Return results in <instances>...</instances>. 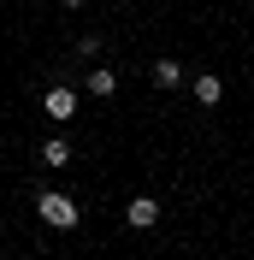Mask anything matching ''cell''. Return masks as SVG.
I'll list each match as a JSON object with an SVG mask.
<instances>
[{
	"label": "cell",
	"mask_w": 254,
	"mask_h": 260,
	"mask_svg": "<svg viewBox=\"0 0 254 260\" xmlns=\"http://www.w3.org/2000/svg\"><path fill=\"white\" fill-rule=\"evenodd\" d=\"M42 107H48V118H53V124H65V118H77V89L53 83L48 95H42Z\"/></svg>",
	"instance_id": "obj_2"
},
{
	"label": "cell",
	"mask_w": 254,
	"mask_h": 260,
	"mask_svg": "<svg viewBox=\"0 0 254 260\" xmlns=\"http://www.w3.org/2000/svg\"><path fill=\"white\" fill-rule=\"evenodd\" d=\"M112 6H124V0H112Z\"/></svg>",
	"instance_id": "obj_9"
},
{
	"label": "cell",
	"mask_w": 254,
	"mask_h": 260,
	"mask_svg": "<svg viewBox=\"0 0 254 260\" xmlns=\"http://www.w3.org/2000/svg\"><path fill=\"white\" fill-rule=\"evenodd\" d=\"M36 213H42V225H53V231H77V201L65 189H42L36 195Z\"/></svg>",
	"instance_id": "obj_1"
},
{
	"label": "cell",
	"mask_w": 254,
	"mask_h": 260,
	"mask_svg": "<svg viewBox=\"0 0 254 260\" xmlns=\"http://www.w3.org/2000/svg\"><path fill=\"white\" fill-rule=\"evenodd\" d=\"M89 95H95V101H112V95H118V77H112L107 65H89Z\"/></svg>",
	"instance_id": "obj_4"
},
{
	"label": "cell",
	"mask_w": 254,
	"mask_h": 260,
	"mask_svg": "<svg viewBox=\"0 0 254 260\" xmlns=\"http://www.w3.org/2000/svg\"><path fill=\"white\" fill-rule=\"evenodd\" d=\"M124 225L130 231H154L160 225V201H154V195H136V201L124 207Z\"/></svg>",
	"instance_id": "obj_3"
},
{
	"label": "cell",
	"mask_w": 254,
	"mask_h": 260,
	"mask_svg": "<svg viewBox=\"0 0 254 260\" xmlns=\"http://www.w3.org/2000/svg\"><path fill=\"white\" fill-rule=\"evenodd\" d=\"M154 83L160 89H177L183 83V59H154Z\"/></svg>",
	"instance_id": "obj_7"
},
{
	"label": "cell",
	"mask_w": 254,
	"mask_h": 260,
	"mask_svg": "<svg viewBox=\"0 0 254 260\" xmlns=\"http://www.w3.org/2000/svg\"><path fill=\"white\" fill-rule=\"evenodd\" d=\"M195 101H201V107H219V101H225V77L201 71V77H195Z\"/></svg>",
	"instance_id": "obj_5"
},
{
	"label": "cell",
	"mask_w": 254,
	"mask_h": 260,
	"mask_svg": "<svg viewBox=\"0 0 254 260\" xmlns=\"http://www.w3.org/2000/svg\"><path fill=\"white\" fill-rule=\"evenodd\" d=\"M65 6H83V0H65Z\"/></svg>",
	"instance_id": "obj_8"
},
{
	"label": "cell",
	"mask_w": 254,
	"mask_h": 260,
	"mask_svg": "<svg viewBox=\"0 0 254 260\" xmlns=\"http://www.w3.org/2000/svg\"><path fill=\"white\" fill-rule=\"evenodd\" d=\"M42 166H48V172L71 166V142H65V136H48V142H42Z\"/></svg>",
	"instance_id": "obj_6"
}]
</instances>
